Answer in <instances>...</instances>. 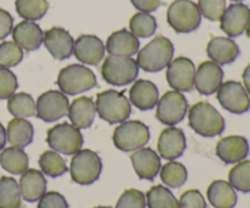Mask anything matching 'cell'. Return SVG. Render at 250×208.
Returning <instances> with one entry per match:
<instances>
[{
	"instance_id": "obj_1",
	"label": "cell",
	"mask_w": 250,
	"mask_h": 208,
	"mask_svg": "<svg viewBox=\"0 0 250 208\" xmlns=\"http://www.w3.org/2000/svg\"><path fill=\"white\" fill-rule=\"evenodd\" d=\"M189 127L204 138H214L225 131V119L219 111L207 101L193 105L188 111Z\"/></svg>"
},
{
	"instance_id": "obj_2",
	"label": "cell",
	"mask_w": 250,
	"mask_h": 208,
	"mask_svg": "<svg viewBox=\"0 0 250 208\" xmlns=\"http://www.w3.org/2000/svg\"><path fill=\"white\" fill-rule=\"evenodd\" d=\"M173 53L175 48L170 39L158 36L137 53V65L146 72H159L172 61Z\"/></svg>"
},
{
	"instance_id": "obj_3",
	"label": "cell",
	"mask_w": 250,
	"mask_h": 208,
	"mask_svg": "<svg viewBox=\"0 0 250 208\" xmlns=\"http://www.w3.org/2000/svg\"><path fill=\"white\" fill-rule=\"evenodd\" d=\"M97 113L109 124L122 123L131 116V102L126 95L117 90L109 89L99 93L95 100Z\"/></svg>"
},
{
	"instance_id": "obj_4",
	"label": "cell",
	"mask_w": 250,
	"mask_h": 208,
	"mask_svg": "<svg viewBox=\"0 0 250 208\" xmlns=\"http://www.w3.org/2000/svg\"><path fill=\"white\" fill-rule=\"evenodd\" d=\"M56 84L63 94L76 95L93 89L97 85V77L85 66L73 63L60 71Z\"/></svg>"
},
{
	"instance_id": "obj_5",
	"label": "cell",
	"mask_w": 250,
	"mask_h": 208,
	"mask_svg": "<svg viewBox=\"0 0 250 208\" xmlns=\"http://www.w3.org/2000/svg\"><path fill=\"white\" fill-rule=\"evenodd\" d=\"M103 163L97 152L88 149H81L71 160L70 174L78 185H90L99 179Z\"/></svg>"
},
{
	"instance_id": "obj_6",
	"label": "cell",
	"mask_w": 250,
	"mask_h": 208,
	"mask_svg": "<svg viewBox=\"0 0 250 208\" xmlns=\"http://www.w3.org/2000/svg\"><path fill=\"white\" fill-rule=\"evenodd\" d=\"M167 22L177 33H190L199 28L202 14L195 2L176 0L167 9Z\"/></svg>"
},
{
	"instance_id": "obj_7",
	"label": "cell",
	"mask_w": 250,
	"mask_h": 208,
	"mask_svg": "<svg viewBox=\"0 0 250 208\" xmlns=\"http://www.w3.org/2000/svg\"><path fill=\"white\" fill-rule=\"evenodd\" d=\"M150 139L146 124L141 121H125L115 129L112 141L119 150L129 152L144 148Z\"/></svg>"
},
{
	"instance_id": "obj_8",
	"label": "cell",
	"mask_w": 250,
	"mask_h": 208,
	"mask_svg": "<svg viewBox=\"0 0 250 208\" xmlns=\"http://www.w3.org/2000/svg\"><path fill=\"white\" fill-rule=\"evenodd\" d=\"M46 143L51 150L66 156H73L82 149L83 135L70 123H60L46 133Z\"/></svg>"
},
{
	"instance_id": "obj_9",
	"label": "cell",
	"mask_w": 250,
	"mask_h": 208,
	"mask_svg": "<svg viewBox=\"0 0 250 208\" xmlns=\"http://www.w3.org/2000/svg\"><path fill=\"white\" fill-rule=\"evenodd\" d=\"M139 67L132 57H117L109 55L102 65V76L109 84L124 87L134 82Z\"/></svg>"
},
{
	"instance_id": "obj_10",
	"label": "cell",
	"mask_w": 250,
	"mask_h": 208,
	"mask_svg": "<svg viewBox=\"0 0 250 208\" xmlns=\"http://www.w3.org/2000/svg\"><path fill=\"white\" fill-rule=\"evenodd\" d=\"M188 111V102L185 95L177 90L165 93L156 104V118L168 127L180 123Z\"/></svg>"
},
{
	"instance_id": "obj_11",
	"label": "cell",
	"mask_w": 250,
	"mask_h": 208,
	"mask_svg": "<svg viewBox=\"0 0 250 208\" xmlns=\"http://www.w3.org/2000/svg\"><path fill=\"white\" fill-rule=\"evenodd\" d=\"M70 102L67 96L60 90H48L37 99L36 116L44 122H55L65 117Z\"/></svg>"
},
{
	"instance_id": "obj_12",
	"label": "cell",
	"mask_w": 250,
	"mask_h": 208,
	"mask_svg": "<svg viewBox=\"0 0 250 208\" xmlns=\"http://www.w3.org/2000/svg\"><path fill=\"white\" fill-rule=\"evenodd\" d=\"M217 100L226 111L234 114L246 113L250 109V96L243 84L227 80L217 89Z\"/></svg>"
},
{
	"instance_id": "obj_13",
	"label": "cell",
	"mask_w": 250,
	"mask_h": 208,
	"mask_svg": "<svg viewBox=\"0 0 250 208\" xmlns=\"http://www.w3.org/2000/svg\"><path fill=\"white\" fill-rule=\"evenodd\" d=\"M195 66L188 57H177L167 65L166 79L168 85L177 92H190L194 87Z\"/></svg>"
},
{
	"instance_id": "obj_14",
	"label": "cell",
	"mask_w": 250,
	"mask_h": 208,
	"mask_svg": "<svg viewBox=\"0 0 250 208\" xmlns=\"http://www.w3.org/2000/svg\"><path fill=\"white\" fill-rule=\"evenodd\" d=\"M250 22V9L243 2H234L226 7L220 19V28L229 38H236L246 32Z\"/></svg>"
},
{
	"instance_id": "obj_15",
	"label": "cell",
	"mask_w": 250,
	"mask_h": 208,
	"mask_svg": "<svg viewBox=\"0 0 250 208\" xmlns=\"http://www.w3.org/2000/svg\"><path fill=\"white\" fill-rule=\"evenodd\" d=\"M73 55L84 65L97 66L105 55V45L98 37L92 34L80 36L73 45Z\"/></svg>"
},
{
	"instance_id": "obj_16",
	"label": "cell",
	"mask_w": 250,
	"mask_h": 208,
	"mask_svg": "<svg viewBox=\"0 0 250 208\" xmlns=\"http://www.w3.org/2000/svg\"><path fill=\"white\" fill-rule=\"evenodd\" d=\"M224 80V71L221 66L212 61L200 63L195 70L194 87L202 95H211L217 92Z\"/></svg>"
},
{
	"instance_id": "obj_17",
	"label": "cell",
	"mask_w": 250,
	"mask_h": 208,
	"mask_svg": "<svg viewBox=\"0 0 250 208\" xmlns=\"http://www.w3.org/2000/svg\"><path fill=\"white\" fill-rule=\"evenodd\" d=\"M43 44L54 58L66 60L73 54L75 40L66 29L53 27L44 33Z\"/></svg>"
},
{
	"instance_id": "obj_18",
	"label": "cell",
	"mask_w": 250,
	"mask_h": 208,
	"mask_svg": "<svg viewBox=\"0 0 250 208\" xmlns=\"http://www.w3.org/2000/svg\"><path fill=\"white\" fill-rule=\"evenodd\" d=\"M216 155L226 165H234L249 155V143L244 136L229 135L222 138L216 145Z\"/></svg>"
},
{
	"instance_id": "obj_19",
	"label": "cell",
	"mask_w": 250,
	"mask_h": 208,
	"mask_svg": "<svg viewBox=\"0 0 250 208\" xmlns=\"http://www.w3.org/2000/svg\"><path fill=\"white\" fill-rule=\"evenodd\" d=\"M158 150L165 160L173 161L181 157L186 150V135L182 129L173 126L164 129L159 136Z\"/></svg>"
},
{
	"instance_id": "obj_20",
	"label": "cell",
	"mask_w": 250,
	"mask_h": 208,
	"mask_svg": "<svg viewBox=\"0 0 250 208\" xmlns=\"http://www.w3.org/2000/svg\"><path fill=\"white\" fill-rule=\"evenodd\" d=\"M105 50L111 56L132 57L139 51V40L132 32L120 29L110 34L105 44Z\"/></svg>"
},
{
	"instance_id": "obj_21",
	"label": "cell",
	"mask_w": 250,
	"mask_h": 208,
	"mask_svg": "<svg viewBox=\"0 0 250 208\" xmlns=\"http://www.w3.org/2000/svg\"><path fill=\"white\" fill-rule=\"evenodd\" d=\"M131 162L141 179L153 180L161 168V161L158 153L150 148H142L134 151L131 156Z\"/></svg>"
},
{
	"instance_id": "obj_22",
	"label": "cell",
	"mask_w": 250,
	"mask_h": 208,
	"mask_svg": "<svg viewBox=\"0 0 250 208\" xmlns=\"http://www.w3.org/2000/svg\"><path fill=\"white\" fill-rule=\"evenodd\" d=\"M207 53L212 62L224 66L234 62L239 56L241 50L232 38L215 37L208 44Z\"/></svg>"
},
{
	"instance_id": "obj_23",
	"label": "cell",
	"mask_w": 250,
	"mask_h": 208,
	"mask_svg": "<svg viewBox=\"0 0 250 208\" xmlns=\"http://www.w3.org/2000/svg\"><path fill=\"white\" fill-rule=\"evenodd\" d=\"M12 39L26 51H34L43 44L44 33L33 21H22L12 28Z\"/></svg>"
},
{
	"instance_id": "obj_24",
	"label": "cell",
	"mask_w": 250,
	"mask_h": 208,
	"mask_svg": "<svg viewBox=\"0 0 250 208\" xmlns=\"http://www.w3.org/2000/svg\"><path fill=\"white\" fill-rule=\"evenodd\" d=\"M159 90L150 80L138 79L129 89V102L141 111L154 109L158 104Z\"/></svg>"
},
{
	"instance_id": "obj_25",
	"label": "cell",
	"mask_w": 250,
	"mask_h": 208,
	"mask_svg": "<svg viewBox=\"0 0 250 208\" xmlns=\"http://www.w3.org/2000/svg\"><path fill=\"white\" fill-rule=\"evenodd\" d=\"M95 114H97L95 102L87 96H81L73 100L67 112L71 124L78 129L89 128L94 122Z\"/></svg>"
},
{
	"instance_id": "obj_26",
	"label": "cell",
	"mask_w": 250,
	"mask_h": 208,
	"mask_svg": "<svg viewBox=\"0 0 250 208\" xmlns=\"http://www.w3.org/2000/svg\"><path fill=\"white\" fill-rule=\"evenodd\" d=\"M19 187L24 201L36 202L46 192V179L41 170H27L21 174Z\"/></svg>"
},
{
	"instance_id": "obj_27",
	"label": "cell",
	"mask_w": 250,
	"mask_h": 208,
	"mask_svg": "<svg viewBox=\"0 0 250 208\" xmlns=\"http://www.w3.org/2000/svg\"><path fill=\"white\" fill-rule=\"evenodd\" d=\"M208 200L215 208H234L238 201L236 190L226 180H215L208 188Z\"/></svg>"
},
{
	"instance_id": "obj_28",
	"label": "cell",
	"mask_w": 250,
	"mask_h": 208,
	"mask_svg": "<svg viewBox=\"0 0 250 208\" xmlns=\"http://www.w3.org/2000/svg\"><path fill=\"white\" fill-rule=\"evenodd\" d=\"M33 126L26 118H14L9 122L6 129L7 141L15 148L23 149L33 141Z\"/></svg>"
},
{
	"instance_id": "obj_29",
	"label": "cell",
	"mask_w": 250,
	"mask_h": 208,
	"mask_svg": "<svg viewBox=\"0 0 250 208\" xmlns=\"http://www.w3.org/2000/svg\"><path fill=\"white\" fill-rule=\"evenodd\" d=\"M0 166L10 174L21 175L28 170V156L23 149L15 146L4 149L0 153Z\"/></svg>"
},
{
	"instance_id": "obj_30",
	"label": "cell",
	"mask_w": 250,
	"mask_h": 208,
	"mask_svg": "<svg viewBox=\"0 0 250 208\" xmlns=\"http://www.w3.org/2000/svg\"><path fill=\"white\" fill-rule=\"evenodd\" d=\"M7 111L15 118H29L36 116V101L27 93H15L7 99Z\"/></svg>"
},
{
	"instance_id": "obj_31",
	"label": "cell",
	"mask_w": 250,
	"mask_h": 208,
	"mask_svg": "<svg viewBox=\"0 0 250 208\" xmlns=\"http://www.w3.org/2000/svg\"><path fill=\"white\" fill-rule=\"evenodd\" d=\"M21 199L16 180L11 177L0 178V208H20Z\"/></svg>"
},
{
	"instance_id": "obj_32",
	"label": "cell",
	"mask_w": 250,
	"mask_h": 208,
	"mask_svg": "<svg viewBox=\"0 0 250 208\" xmlns=\"http://www.w3.org/2000/svg\"><path fill=\"white\" fill-rule=\"evenodd\" d=\"M39 167L43 174L51 178H58L68 170L65 160L54 150L45 151L39 157Z\"/></svg>"
},
{
	"instance_id": "obj_33",
	"label": "cell",
	"mask_w": 250,
	"mask_h": 208,
	"mask_svg": "<svg viewBox=\"0 0 250 208\" xmlns=\"http://www.w3.org/2000/svg\"><path fill=\"white\" fill-rule=\"evenodd\" d=\"M148 208H178V201L170 189L163 185L150 188L146 195Z\"/></svg>"
},
{
	"instance_id": "obj_34",
	"label": "cell",
	"mask_w": 250,
	"mask_h": 208,
	"mask_svg": "<svg viewBox=\"0 0 250 208\" xmlns=\"http://www.w3.org/2000/svg\"><path fill=\"white\" fill-rule=\"evenodd\" d=\"M160 178L166 187L177 189L187 182L188 173L182 163L172 161L160 168Z\"/></svg>"
},
{
	"instance_id": "obj_35",
	"label": "cell",
	"mask_w": 250,
	"mask_h": 208,
	"mask_svg": "<svg viewBox=\"0 0 250 208\" xmlns=\"http://www.w3.org/2000/svg\"><path fill=\"white\" fill-rule=\"evenodd\" d=\"M15 6L22 19L26 21H38L45 16L49 5L46 0H16Z\"/></svg>"
},
{
	"instance_id": "obj_36",
	"label": "cell",
	"mask_w": 250,
	"mask_h": 208,
	"mask_svg": "<svg viewBox=\"0 0 250 208\" xmlns=\"http://www.w3.org/2000/svg\"><path fill=\"white\" fill-rule=\"evenodd\" d=\"M156 19L148 12H138L129 19V29L137 38H149L156 31Z\"/></svg>"
},
{
	"instance_id": "obj_37",
	"label": "cell",
	"mask_w": 250,
	"mask_h": 208,
	"mask_svg": "<svg viewBox=\"0 0 250 208\" xmlns=\"http://www.w3.org/2000/svg\"><path fill=\"white\" fill-rule=\"evenodd\" d=\"M229 183L237 191L250 192V160L241 161L232 167L229 173Z\"/></svg>"
},
{
	"instance_id": "obj_38",
	"label": "cell",
	"mask_w": 250,
	"mask_h": 208,
	"mask_svg": "<svg viewBox=\"0 0 250 208\" xmlns=\"http://www.w3.org/2000/svg\"><path fill=\"white\" fill-rule=\"evenodd\" d=\"M22 58L23 49L15 41H2L0 44V67H15L21 62Z\"/></svg>"
},
{
	"instance_id": "obj_39",
	"label": "cell",
	"mask_w": 250,
	"mask_h": 208,
	"mask_svg": "<svg viewBox=\"0 0 250 208\" xmlns=\"http://www.w3.org/2000/svg\"><path fill=\"white\" fill-rule=\"evenodd\" d=\"M198 9L205 19L220 21L226 10V0H198Z\"/></svg>"
},
{
	"instance_id": "obj_40",
	"label": "cell",
	"mask_w": 250,
	"mask_h": 208,
	"mask_svg": "<svg viewBox=\"0 0 250 208\" xmlns=\"http://www.w3.org/2000/svg\"><path fill=\"white\" fill-rule=\"evenodd\" d=\"M19 88L17 78L9 68L0 67V100L9 99Z\"/></svg>"
},
{
	"instance_id": "obj_41",
	"label": "cell",
	"mask_w": 250,
	"mask_h": 208,
	"mask_svg": "<svg viewBox=\"0 0 250 208\" xmlns=\"http://www.w3.org/2000/svg\"><path fill=\"white\" fill-rule=\"evenodd\" d=\"M146 195L137 189H128L120 196L115 208H146Z\"/></svg>"
},
{
	"instance_id": "obj_42",
	"label": "cell",
	"mask_w": 250,
	"mask_h": 208,
	"mask_svg": "<svg viewBox=\"0 0 250 208\" xmlns=\"http://www.w3.org/2000/svg\"><path fill=\"white\" fill-rule=\"evenodd\" d=\"M178 208H207V202L199 190H188L181 196Z\"/></svg>"
},
{
	"instance_id": "obj_43",
	"label": "cell",
	"mask_w": 250,
	"mask_h": 208,
	"mask_svg": "<svg viewBox=\"0 0 250 208\" xmlns=\"http://www.w3.org/2000/svg\"><path fill=\"white\" fill-rule=\"evenodd\" d=\"M38 208H68V204L65 197L56 191L45 192L39 199Z\"/></svg>"
},
{
	"instance_id": "obj_44",
	"label": "cell",
	"mask_w": 250,
	"mask_h": 208,
	"mask_svg": "<svg viewBox=\"0 0 250 208\" xmlns=\"http://www.w3.org/2000/svg\"><path fill=\"white\" fill-rule=\"evenodd\" d=\"M14 28V19L4 9H0V40L6 38Z\"/></svg>"
},
{
	"instance_id": "obj_45",
	"label": "cell",
	"mask_w": 250,
	"mask_h": 208,
	"mask_svg": "<svg viewBox=\"0 0 250 208\" xmlns=\"http://www.w3.org/2000/svg\"><path fill=\"white\" fill-rule=\"evenodd\" d=\"M132 5L141 12H154L161 5V0H131Z\"/></svg>"
},
{
	"instance_id": "obj_46",
	"label": "cell",
	"mask_w": 250,
	"mask_h": 208,
	"mask_svg": "<svg viewBox=\"0 0 250 208\" xmlns=\"http://www.w3.org/2000/svg\"><path fill=\"white\" fill-rule=\"evenodd\" d=\"M242 78H243V87L246 88V90L248 92L250 95V63L244 68L243 75H242Z\"/></svg>"
},
{
	"instance_id": "obj_47",
	"label": "cell",
	"mask_w": 250,
	"mask_h": 208,
	"mask_svg": "<svg viewBox=\"0 0 250 208\" xmlns=\"http://www.w3.org/2000/svg\"><path fill=\"white\" fill-rule=\"evenodd\" d=\"M6 129L4 128L1 123H0V151L5 148V144H6Z\"/></svg>"
},
{
	"instance_id": "obj_48",
	"label": "cell",
	"mask_w": 250,
	"mask_h": 208,
	"mask_svg": "<svg viewBox=\"0 0 250 208\" xmlns=\"http://www.w3.org/2000/svg\"><path fill=\"white\" fill-rule=\"evenodd\" d=\"M246 33H247V36H248V38L250 39V22H249L248 27H247V29H246Z\"/></svg>"
},
{
	"instance_id": "obj_49",
	"label": "cell",
	"mask_w": 250,
	"mask_h": 208,
	"mask_svg": "<svg viewBox=\"0 0 250 208\" xmlns=\"http://www.w3.org/2000/svg\"><path fill=\"white\" fill-rule=\"evenodd\" d=\"M94 208H111V207H105V206H98V207H94Z\"/></svg>"
},
{
	"instance_id": "obj_50",
	"label": "cell",
	"mask_w": 250,
	"mask_h": 208,
	"mask_svg": "<svg viewBox=\"0 0 250 208\" xmlns=\"http://www.w3.org/2000/svg\"><path fill=\"white\" fill-rule=\"evenodd\" d=\"M232 1H236V2H239V1H242V0H232Z\"/></svg>"
}]
</instances>
